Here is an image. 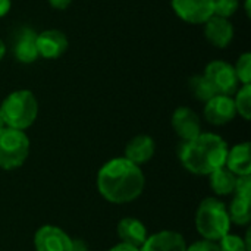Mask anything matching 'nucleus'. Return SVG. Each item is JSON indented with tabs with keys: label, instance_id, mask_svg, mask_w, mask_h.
<instances>
[{
	"label": "nucleus",
	"instance_id": "f257e3e1",
	"mask_svg": "<svg viewBox=\"0 0 251 251\" xmlns=\"http://www.w3.org/2000/svg\"><path fill=\"white\" fill-rule=\"evenodd\" d=\"M146 175L143 169L125 157L106 162L97 174V190L112 204L135 201L144 191Z\"/></svg>",
	"mask_w": 251,
	"mask_h": 251
},
{
	"label": "nucleus",
	"instance_id": "f03ea898",
	"mask_svg": "<svg viewBox=\"0 0 251 251\" xmlns=\"http://www.w3.org/2000/svg\"><path fill=\"white\" fill-rule=\"evenodd\" d=\"M228 143L215 132H201L190 141H182L178 150L181 165L194 175H210L225 166Z\"/></svg>",
	"mask_w": 251,
	"mask_h": 251
},
{
	"label": "nucleus",
	"instance_id": "7ed1b4c3",
	"mask_svg": "<svg viewBox=\"0 0 251 251\" xmlns=\"http://www.w3.org/2000/svg\"><path fill=\"white\" fill-rule=\"evenodd\" d=\"M38 100L31 90L21 88L9 93L0 103L4 126L25 131L34 125L38 116Z\"/></svg>",
	"mask_w": 251,
	"mask_h": 251
},
{
	"label": "nucleus",
	"instance_id": "20e7f679",
	"mask_svg": "<svg viewBox=\"0 0 251 251\" xmlns=\"http://www.w3.org/2000/svg\"><path fill=\"white\" fill-rule=\"evenodd\" d=\"M228 207L216 197L204 199L196 212V228L203 240L218 243L231 231Z\"/></svg>",
	"mask_w": 251,
	"mask_h": 251
},
{
	"label": "nucleus",
	"instance_id": "39448f33",
	"mask_svg": "<svg viewBox=\"0 0 251 251\" xmlns=\"http://www.w3.org/2000/svg\"><path fill=\"white\" fill-rule=\"evenodd\" d=\"M31 141L25 131L3 126L0 129V169L15 171L29 156Z\"/></svg>",
	"mask_w": 251,
	"mask_h": 251
},
{
	"label": "nucleus",
	"instance_id": "423d86ee",
	"mask_svg": "<svg viewBox=\"0 0 251 251\" xmlns=\"http://www.w3.org/2000/svg\"><path fill=\"white\" fill-rule=\"evenodd\" d=\"M203 75L209 79L216 94L234 96L240 87L234 66L225 60H212L206 65Z\"/></svg>",
	"mask_w": 251,
	"mask_h": 251
},
{
	"label": "nucleus",
	"instance_id": "0eeeda50",
	"mask_svg": "<svg viewBox=\"0 0 251 251\" xmlns=\"http://www.w3.org/2000/svg\"><path fill=\"white\" fill-rule=\"evenodd\" d=\"M175 15L185 24L203 25L213 16V0H171Z\"/></svg>",
	"mask_w": 251,
	"mask_h": 251
},
{
	"label": "nucleus",
	"instance_id": "6e6552de",
	"mask_svg": "<svg viewBox=\"0 0 251 251\" xmlns=\"http://www.w3.org/2000/svg\"><path fill=\"white\" fill-rule=\"evenodd\" d=\"M35 251H72L74 240L59 226L43 225L34 234Z\"/></svg>",
	"mask_w": 251,
	"mask_h": 251
},
{
	"label": "nucleus",
	"instance_id": "1a4fd4ad",
	"mask_svg": "<svg viewBox=\"0 0 251 251\" xmlns=\"http://www.w3.org/2000/svg\"><path fill=\"white\" fill-rule=\"evenodd\" d=\"M203 115L204 119L215 126H224L232 122L237 116L232 96L215 94L210 100L204 103Z\"/></svg>",
	"mask_w": 251,
	"mask_h": 251
},
{
	"label": "nucleus",
	"instance_id": "9d476101",
	"mask_svg": "<svg viewBox=\"0 0 251 251\" xmlns=\"http://www.w3.org/2000/svg\"><path fill=\"white\" fill-rule=\"evenodd\" d=\"M69 40L66 34L57 28L43 29L37 32V50L38 56L46 60H56L66 53Z\"/></svg>",
	"mask_w": 251,
	"mask_h": 251
},
{
	"label": "nucleus",
	"instance_id": "9b49d317",
	"mask_svg": "<svg viewBox=\"0 0 251 251\" xmlns=\"http://www.w3.org/2000/svg\"><path fill=\"white\" fill-rule=\"evenodd\" d=\"M12 54L22 65L34 63L40 56L37 50V31L31 26H21L12 38Z\"/></svg>",
	"mask_w": 251,
	"mask_h": 251
},
{
	"label": "nucleus",
	"instance_id": "f8f14e48",
	"mask_svg": "<svg viewBox=\"0 0 251 251\" xmlns=\"http://www.w3.org/2000/svg\"><path fill=\"white\" fill-rule=\"evenodd\" d=\"M171 124H172L175 134L182 141H190L203 132L200 116L188 106L176 107L174 115H172Z\"/></svg>",
	"mask_w": 251,
	"mask_h": 251
},
{
	"label": "nucleus",
	"instance_id": "ddd939ff",
	"mask_svg": "<svg viewBox=\"0 0 251 251\" xmlns=\"http://www.w3.org/2000/svg\"><path fill=\"white\" fill-rule=\"evenodd\" d=\"M204 37L216 49H226L235 35L234 25L229 19L213 15L204 24Z\"/></svg>",
	"mask_w": 251,
	"mask_h": 251
},
{
	"label": "nucleus",
	"instance_id": "4468645a",
	"mask_svg": "<svg viewBox=\"0 0 251 251\" xmlns=\"http://www.w3.org/2000/svg\"><path fill=\"white\" fill-rule=\"evenodd\" d=\"M154 153H156L154 140L147 134H140L128 141V144L125 146L124 157L141 168V165H146L153 159Z\"/></svg>",
	"mask_w": 251,
	"mask_h": 251
},
{
	"label": "nucleus",
	"instance_id": "2eb2a0df",
	"mask_svg": "<svg viewBox=\"0 0 251 251\" xmlns=\"http://www.w3.org/2000/svg\"><path fill=\"white\" fill-rule=\"evenodd\" d=\"M185 238L176 231H159L153 235H149L140 251H185Z\"/></svg>",
	"mask_w": 251,
	"mask_h": 251
},
{
	"label": "nucleus",
	"instance_id": "dca6fc26",
	"mask_svg": "<svg viewBox=\"0 0 251 251\" xmlns=\"http://www.w3.org/2000/svg\"><path fill=\"white\" fill-rule=\"evenodd\" d=\"M225 166L237 176L251 175V144L243 141L228 149Z\"/></svg>",
	"mask_w": 251,
	"mask_h": 251
},
{
	"label": "nucleus",
	"instance_id": "f3484780",
	"mask_svg": "<svg viewBox=\"0 0 251 251\" xmlns=\"http://www.w3.org/2000/svg\"><path fill=\"white\" fill-rule=\"evenodd\" d=\"M116 232H118L121 243H126V244H131L138 249L144 244V241L149 237L146 225L140 219H135V218L121 219L118 222Z\"/></svg>",
	"mask_w": 251,
	"mask_h": 251
},
{
	"label": "nucleus",
	"instance_id": "a211bd4d",
	"mask_svg": "<svg viewBox=\"0 0 251 251\" xmlns=\"http://www.w3.org/2000/svg\"><path fill=\"white\" fill-rule=\"evenodd\" d=\"M210 178V188L216 196H231L234 194L237 175H234L226 166H222L209 175Z\"/></svg>",
	"mask_w": 251,
	"mask_h": 251
},
{
	"label": "nucleus",
	"instance_id": "6ab92c4d",
	"mask_svg": "<svg viewBox=\"0 0 251 251\" xmlns=\"http://www.w3.org/2000/svg\"><path fill=\"white\" fill-rule=\"evenodd\" d=\"M228 207L231 224L247 226L251 221V197L249 196H237L234 194V199L231 200Z\"/></svg>",
	"mask_w": 251,
	"mask_h": 251
},
{
	"label": "nucleus",
	"instance_id": "aec40b11",
	"mask_svg": "<svg viewBox=\"0 0 251 251\" xmlns=\"http://www.w3.org/2000/svg\"><path fill=\"white\" fill-rule=\"evenodd\" d=\"M188 87H190L191 94L199 101H203V103H206L207 100H210L216 94L215 88L212 87V84L209 82V79L203 74H199V75L191 76L188 79Z\"/></svg>",
	"mask_w": 251,
	"mask_h": 251
},
{
	"label": "nucleus",
	"instance_id": "412c9836",
	"mask_svg": "<svg viewBox=\"0 0 251 251\" xmlns=\"http://www.w3.org/2000/svg\"><path fill=\"white\" fill-rule=\"evenodd\" d=\"M237 115H240L244 121L251 119V84L241 85L232 96Z\"/></svg>",
	"mask_w": 251,
	"mask_h": 251
},
{
	"label": "nucleus",
	"instance_id": "4be33fe9",
	"mask_svg": "<svg viewBox=\"0 0 251 251\" xmlns=\"http://www.w3.org/2000/svg\"><path fill=\"white\" fill-rule=\"evenodd\" d=\"M234 66V71H235V75L238 78V82L241 85H247L251 84V53L250 51H244L238 56L235 65Z\"/></svg>",
	"mask_w": 251,
	"mask_h": 251
},
{
	"label": "nucleus",
	"instance_id": "5701e85b",
	"mask_svg": "<svg viewBox=\"0 0 251 251\" xmlns=\"http://www.w3.org/2000/svg\"><path fill=\"white\" fill-rule=\"evenodd\" d=\"M240 0H213V15L229 19L237 13Z\"/></svg>",
	"mask_w": 251,
	"mask_h": 251
},
{
	"label": "nucleus",
	"instance_id": "b1692460",
	"mask_svg": "<svg viewBox=\"0 0 251 251\" xmlns=\"http://www.w3.org/2000/svg\"><path fill=\"white\" fill-rule=\"evenodd\" d=\"M218 247L219 251H249L246 247L244 238L231 232H228L218 241Z\"/></svg>",
	"mask_w": 251,
	"mask_h": 251
},
{
	"label": "nucleus",
	"instance_id": "393cba45",
	"mask_svg": "<svg viewBox=\"0 0 251 251\" xmlns=\"http://www.w3.org/2000/svg\"><path fill=\"white\" fill-rule=\"evenodd\" d=\"M185 251H219L218 243L209 241V240H200L193 243L191 246H187Z\"/></svg>",
	"mask_w": 251,
	"mask_h": 251
},
{
	"label": "nucleus",
	"instance_id": "a878e982",
	"mask_svg": "<svg viewBox=\"0 0 251 251\" xmlns=\"http://www.w3.org/2000/svg\"><path fill=\"white\" fill-rule=\"evenodd\" d=\"M47 3L56 10H66L72 4V0H47Z\"/></svg>",
	"mask_w": 251,
	"mask_h": 251
},
{
	"label": "nucleus",
	"instance_id": "bb28decb",
	"mask_svg": "<svg viewBox=\"0 0 251 251\" xmlns=\"http://www.w3.org/2000/svg\"><path fill=\"white\" fill-rule=\"evenodd\" d=\"M107 251H140V249L134 247L131 244H126V243H119V244L113 246L112 249H109Z\"/></svg>",
	"mask_w": 251,
	"mask_h": 251
},
{
	"label": "nucleus",
	"instance_id": "cd10ccee",
	"mask_svg": "<svg viewBox=\"0 0 251 251\" xmlns=\"http://www.w3.org/2000/svg\"><path fill=\"white\" fill-rule=\"evenodd\" d=\"M12 9V0H0V18H4Z\"/></svg>",
	"mask_w": 251,
	"mask_h": 251
},
{
	"label": "nucleus",
	"instance_id": "c85d7f7f",
	"mask_svg": "<svg viewBox=\"0 0 251 251\" xmlns=\"http://www.w3.org/2000/svg\"><path fill=\"white\" fill-rule=\"evenodd\" d=\"M72 251H88L87 244L82 240H74V249Z\"/></svg>",
	"mask_w": 251,
	"mask_h": 251
},
{
	"label": "nucleus",
	"instance_id": "c756f323",
	"mask_svg": "<svg viewBox=\"0 0 251 251\" xmlns=\"http://www.w3.org/2000/svg\"><path fill=\"white\" fill-rule=\"evenodd\" d=\"M4 54H6V46H4V41L0 38V62L3 60Z\"/></svg>",
	"mask_w": 251,
	"mask_h": 251
},
{
	"label": "nucleus",
	"instance_id": "7c9ffc66",
	"mask_svg": "<svg viewBox=\"0 0 251 251\" xmlns=\"http://www.w3.org/2000/svg\"><path fill=\"white\" fill-rule=\"evenodd\" d=\"M250 1H251V0H246V3H244V10H246V15H247L249 18H250V16H251Z\"/></svg>",
	"mask_w": 251,
	"mask_h": 251
},
{
	"label": "nucleus",
	"instance_id": "2f4dec72",
	"mask_svg": "<svg viewBox=\"0 0 251 251\" xmlns=\"http://www.w3.org/2000/svg\"><path fill=\"white\" fill-rule=\"evenodd\" d=\"M4 126V122H3V118H1V112H0V129Z\"/></svg>",
	"mask_w": 251,
	"mask_h": 251
}]
</instances>
